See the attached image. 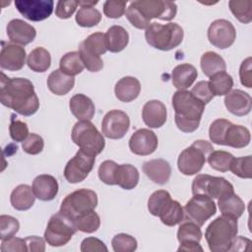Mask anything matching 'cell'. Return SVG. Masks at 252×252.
Returning <instances> with one entry per match:
<instances>
[{
	"label": "cell",
	"instance_id": "1",
	"mask_svg": "<svg viewBox=\"0 0 252 252\" xmlns=\"http://www.w3.org/2000/svg\"><path fill=\"white\" fill-rule=\"evenodd\" d=\"M0 101L24 116H31L39 108L32 83L26 78H8L3 72L0 80Z\"/></svg>",
	"mask_w": 252,
	"mask_h": 252
},
{
	"label": "cell",
	"instance_id": "2",
	"mask_svg": "<svg viewBox=\"0 0 252 252\" xmlns=\"http://www.w3.org/2000/svg\"><path fill=\"white\" fill-rule=\"evenodd\" d=\"M172 106L175 112L174 121L177 128L184 133H192L198 129L205 104L196 98L191 92L178 90L172 96Z\"/></svg>",
	"mask_w": 252,
	"mask_h": 252
},
{
	"label": "cell",
	"instance_id": "3",
	"mask_svg": "<svg viewBox=\"0 0 252 252\" xmlns=\"http://www.w3.org/2000/svg\"><path fill=\"white\" fill-rule=\"evenodd\" d=\"M237 232V220L220 216L207 226L205 238L212 252H226L229 250Z\"/></svg>",
	"mask_w": 252,
	"mask_h": 252
},
{
	"label": "cell",
	"instance_id": "4",
	"mask_svg": "<svg viewBox=\"0 0 252 252\" xmlns=\"http://www.w3.org/2000/svg\"><path fill=\"white\" fill-rule=\"evenodd\" d=\"M183 36V29L176 23L162 25L154 22L145 32L147 42L152 47L162 51H169L177 47L182 42Z\"/></svg>",
	"mask_w": 252,
	"mask_h": 252
},
{
	"label": "cell",
	"instance_id": "5",
	"mask_svg": "<svg viewBox=\"0 0 252 252\" xmlns=\"http://www.w3.org/2000/svg\"><path fill=\"white\" fill-rule=\"evenodd\" d=\"M71 137L80 150L94 157L99 155L105 147L103 135L89 120H79L75 123Z\"/></svg>",
	"mask_w": 252,
	"mask_h": 252
},
{
	"label": "cell",
	"instance_id": "6",
	"mask_svg": "<svg viewBox=\"0 0 252 252\" xmlns=\"http://www.w3.org/2000/svg\"><path fill=\"white\" fill-rule=\"evenodd\" d=\"M214 148L210 142L196 140L190 147L184 149L177 159L178 170L184 175L199 173Z\"/></svg>",
	"mask_w": 252,
	"mask_h": 252
},
{
	"label": "cell",
	"instance_id": "7",
	"mask_svg": "<svg viewBox=\"0 0 252 252\" xmlns=\"http://www.w3.org/2000/svg\"><path fill=\"white\" fill-rule=\"evenodd\" d=\"M77 230L74 220L59 211L49 219L44 231V239L52 247L64 246Z\"/></svg>",
	"mask_w": 252,
	"mask_h": 252
},
{
	"label": "cell",
	"instance_id": "8",
	"mask_svg": "<svg viewBox=\"0 0 252 252\" xmlns=\"http://www.w3.org/2000/svg\"><path fill=\"white\" fill-rule=\"evenodd\" d=\"M97 195L91 189H78L68 194L62 201L60 211L71 219L94 211L97 206Z\"/></svg>",
	"mask_w": 252,
	"mask_h": 252
},
{
	"label": "cell",
	"instance_id": "9",
	"mask_svg": "<svg viewBox=\"0 0 252 252\" xmlns=\"http://www.w3.org/2000/svg\"><path fill=\"white\" fill-rule=\"evenodd\" d=\"M191 189L193 195H206L212 199H219L226 194L234 192L232 184L225 178L209 174H198L193 179Z\"/></svg>",
	"mask_w": 252,
	"mask_h": 252
},
{
	"label": "cell",
	"instance_id": "10",
	"mask_svg": "<svg viewBox=\"0 0 252 252\" xmlns=\"http://www.w3.org/2000/svg\"><path fill=\"white\" fill-rule=\"evenodd\" d=\"M184 220H189L199 226L217 213L216 203L212 198L206 195L196 194L184 206Z\"/></svg>",
	"mask_w": 252,
	"mask_h": 252
},
{
	"label": "cell",
	"instance_id": "11",
	"mask_svg": "<svg viewBox=\"0 0 252 252\" xmlns=\"http://www.w3.org/2000/svg\"><path fill=\"white\" fill-rule=\"evenodd\" d=\"M131 3L150 22L152 19L171 21L177 13V6L174 2L171 1L137 0Z\"/></svg>",
	"mask_w": 252,
	"mask_h": 252
},
{
	"label": "cell",
	"instance_id": "12",
	"mask_svg": "<svg viewBox=\"0 0 252 252\" xmlns=\"http://www.w3.org/2000/svg\"><path fill=\"white\" fill-rule=\"evenodd\" d=\"M95 157L79 150L76 155L68 160L64 168V176L69 183L84 181L93 170Z\"/></svg>",
	"mask_w": 252,
	"mask_h": 252
},
{
	"label": "cell",
	"instance_id": "13",
	"mask_svg": "<svg viewBox=\"0 0 252 252\" xmlns=\"http://www.w3.org/2000/svg\"><path fill=\"white\" fill-rule=\"evenodd\" d=\"M235 38V28L227 20H216L211 23L208 29V39L210 43L219 49L230 47L234 43Z\"/></svg>",
	"mask_w": 252,
	"mask_h": 252
},
{
	"label": "cell",
	"instance_id": "14",
	"mask_svg": "<svg viewBox=\"0 0 252 252\" xmlns=\"http://www.w3.org/2000/svg\"><path fill=\"white\" fill-rule=\"evenodd\" d=\"M130 127L129 116L122 110L108 111L101 122L102 135L108 139L118 140L125 136Z\"/></svg>",
	"mask_w": 252,
	"mask_h": 252
},
{
	"label": "cell",
	"instance_id": "15",
	"mask_svg": "<svg viewBox=\"0 0 252 252\" xmlns=\"http://www.w3.org/2000/svg\"><path fill=\"white\" fill-rule=\"evenodd\" d=\"M15 6L24 18L39 22L50 17L54 2L52 0H16Z\"/></svg>",
	"mask_w": 252,
	"mask_h": 252
},
{
	"label": "cell",
	"instance_id": "16",
	"mask_svg": "<svg viewBox=\"0 0 252 252\" xmlns=\"http://www.w3.org/2000/svg\"><path fill=\"white\" fill-rule=\"evenodd\" d=\"M26 50L19 44L2 41L0 66L4 70L19 71L26 64Z\"/></svg>",
	"mask_w": 252,
	"mask_h": 252
},
{
	"label": "cell",
	"instance_id": "17",
	"mask_svg": "<svg viewBox=\"0 0 252 252\" xmlns=\"http://www.w3.org/2000/svg\"><path fill=\"white\" fill-rule=\"evenodd\" d=\"M158 145V140L156 133L146 128L134 132L129 140V149L137 156L152 155L157 150Z\"/></svg>",
	"mask_w": 252,
	"mask_h": 252
},
{
	"label": "cell",
	"instance_id": "18",
	"mask_svg": "<svg viewBox=\"0 0 252 252\" xmlns=\"http://www.w3.org/2000/svg\"><path fill=\"white\" fill-rule=\"evenodd\" d=\"M6 32L9 39L16 44L27 45L33 41L36 36L35 29L21 19L11 20L7 27Z\"/></svg>",
	"mask_w": 252,
	"mask_h": 252
},
{
	"label": "cell",
	"instance_id": "19",
	"mask_svg": "<svg viewBox=\"0 0 252 252\" xmlns=\"http://www.w3.org/2000/svg\"><path fill=\"white\" fill-rule=\"evenodd\" d=\"M226 109L233 115L245 116L252 108V98L249 94L242 90H232L224 97Z\"/></svg>",
	"mask_w": 252,
	"mask_h": 252
},
{
	"label": "cell",
	"instance_id": "20",
	"mask_svg": "<svg viewBox=\"0 0 252 252\" xmlns=\"http://www.w3.org/2000/svg\"><path fill=\"white\" fill-rule=\"evenodd\" d=\"M167 112L163 102L158 99L147 101L142 109L144 123L150 128H160L166 121Z\"/></svg>",
	"mask_w": 252,
	"mask_h": 252
},
{
	"label": "cell",
	"instance_id": "21",
	"mask_svg": "<svg viewBox=\"0 0 252 252\" xmlns=\"http://www.w3.org/2000/svg\"><path fill=\"white\" fill-rule=\"evenodd\" d=\"M143 171L153 182L163 185L170 178L171 166L165 159L156 158L144 162Z\"/></svg>",
	"mask_w": 252,
	"mask_h": 252
},
{
	"label": "cell",
	"instance_id": "22",
	"mask_svg": "<svg viewBox=\"0 0 252 252\" xmlns=\"http://www.w3.org/2000/svg\"><path fill=\"white\" fill-rule=\"evenodd\" d=\"M32 191L35 197L41 201H51L58 193V182L49 174H40L32 181Z\"/></svg>",
	"mask_w": 252,
	"mask_h": 252
},
{
	"label": "cell",
	"instance_id": "23",
	"mask_svg": "<svg viewBox=\"0 0 252 252\" xmlns=\"http://www.w3.org/2000/svg\"><path fill=\"white\" fill-rule=\"evenodd\" d=\"M141 92L140 81L131 76H126L121 78L114 88V93L116 97L123 102H130L136 99Z\"/></svg>",
	"mask_w": 252,
	"mask_h": 252
},
{
	"label": "cell",
	"instance_id": "24",
	"mask_svg": "<svg viewBox=\"0 0 252 252\" xmlns=\"http://www.w3.org/2000/svg\"><path fill=\"white\" fill-rule=\"evenodd\" d=\"M69 107L73 115L78 120H91L93 119L95 107L93 100L84 94H77L70 98Z\"/></svg>",
	"mask_w": 252,
	"mask_h": 252
},
{
	"label": "cell",
	"instance_id": "25",
	"mask_svg": "<svg viewBox=\"0 0 252 252\" xmlns=\"http://www.w3.org/2000/svg\"><path fill=\"white\" fill-rule=\"evenodd\" d=\"M197 69L193 65L189 63H183L173 68L171 80L173 86L176 89L186 90L193 85V83L197 79Z\"/></svg>",
	"mask_w": 252,
	"mask_h": 252
},
{
	"label": "cell",
	"instance_id": "26",
	"mask_svg": "<svg viewBox=\"0 0 252 252\" xmlns=\"http://www.w3.org/2000/svg\"><path fill=\"white\" fill-rule=\"evenodd\" d=\"M218 206L221 216L238 220L245 211L244 202L234 192L218 199Z\"/></svg>",
	"mask_w": 252,
	"mask_h": 252
},
{
	"label": "cell",
	"instance_id": "27",
	"mask_svg": "<svg viewBox=\"0 0 252 252\" xmlns=\"http://www.w3.org/2000/svg\"><path fill=\"white\" fill-rule=\"evenodd\" d=\"M35 198L32 187L27 184H20L13 189L10 196V202L15 210L27 211L33 206Z\"/></svg>",
	"mask_w": 252,
	"mask_h": 252
},
{
	"label": "cell",
	"instance_id": "28",
	"mask_svg": "<svg viewBox=\"0 0 252 252\" xmlns=\"http://www.w3.org/2000/svg\"><path fill=\"white\" fill-rule=\"evenodd\" d=\"M251 140L250 131L242 126L230 123L224 135V145L235 149H242L249 145Z\"/></svg>",
	"mask_w": 252,
	"mask_h": 252
},
{
	"label": "cell",
	"instance_id": "29",
	"mask_svg": "<svg viewBox=\"0 0 252 252\" xmlns=\"http://www.w3.org/2000/svg\"><path fill=\"white\" fill-rule=\"evenodd\" d=\"M104 36L106 49L112 53L122 51L129 42V34L127 31L123 27L117 25L110 27L104 33Z\"/></svg>",
	"mask_w": 252,
	"mask_h": 252
},
{
	"label": "cell",
	"instance_id": "30",
	"mask_svg": "<svg viewBox=\"0 0 252 252\" xmlns=\"http://www.w3.org/2000/svg\"><path fill=\"white\" fill-rule=\"evenodd\" d=\"M75 85V78L64 74L60 69L50 73L47 78V87L56 95L67 94Z\"/></svg>",
	"mask_w": 252,
	"mask_h": 252
},
{
	"label": "cell",
	"instance_id": "31",
	"mask_svg": "<svg viewBox=\"0 0 252 252\" xmlns=\"http://www.w3.org/2000/svg\"><path fill=\"white\" fill-rule=\"evenodd\" d=\"M138 169L132 164H118L116 171V185L125 190L134 189L139 182Z\"/></svg>",
	"mask_w": 252,
	"mask_h": 252
},
{
	"label": "cell",
	"instance_id": "32",
	"mask_svg": "<svg viewBox=\"0 0 252 252\" xmlns=\"http://www.w3.org/2000/svg\"><path fill=\"white\" fill-rule=\"evenodd\" d=\"M27 64L33 72L43 73L47 71L51 65V56L49 51L43 47H36L32 49L28 55Z\"/></svg>",
	"mask_w": 252,
	"mask_h": 252
},
{
	"label": "cell",
	"instance_id": "33",
	"mask_svg": "<svg viewBox=\"0 0 252 252\" xmlns=\"http://www.w3.org/2000/svg\"><path fill=\"white\" fill-rule=\"evenodd\" d=\"M201 69L205 76L211 77L217 73L224 72L226 64L223 58L214 51H207L201 57Z\"/></svg>",
	"mask_w": 252,
	"mask_h": 252
},
{
	"label": "cell",
	"instance_id": "34",
	"mask_svg": "<svg viewBox=\"0 0 252 252\" xmlns=\"http://www.w3.org/2000/svg\"><path fill=\"white\" fill-rule=\"evenodd\" d=\"M177 239L180 244L200 243L202 239L200 226L189 220H183L177 230Z\"/></svg>",
	"mask_w": 252,
	"mask_h": 252
},
{
	"label": "cell",
	"instance_id": "35",
	"mask_svg": "<svg viewBox=\"0 0 252 252\" xmlns=\"http://www.w3.org/2000/svg\"><path fill=\"white\" fill-rule=\"evenodd\" d=\"M208 83L214 96L225 95L232 90L233 87V79L225 71L211 76Z\"/></svg>",
	"mask_w": 252,
	"mask_h": 252
},
{
	"label": "cell",
	"instance_id": "36",
	"mask_svg": "<svg viewBox=\"0 0 252 252\" xmlns=\"http://www.w3.org/2000/svg\"><path fill=\"white\" fill-rule=\"evenodd\" d=\"M184 209L178 201L171 200L158 216L161 222L167 226L179 224L184 220Z\"/></svg>",
	"mask_w": 252,
	"mask_h": 252
},
{
	"label": "cell",
	"instance_id": "37",
	"mask_svg": "<svg viewBox=\"0 0 252 252\" xmlns=\"http://www.w3.org/2000/svg\"><path fill=\"white\" fill-rule=\"evenodd\" d=\"M85 66L79 52L72 51L64 54L59 62V69L68 76H76L83 72Z\"/></svg>",
	"mask_w": 252,
	"mask_h": 252
},
{
	"label": "cell",
	"instance_id": "38",
	"mask_svg": "<svg viewBox=\"0 0 252 252\" xmlns=\"http://www.w3.org/2000/svg\"><path fill=\"white\" fill-rule=\"evenodd\" d=\"M100 20L101 14L94 7L82 6L76 14V22L83 28L94 27L100 22Z\"/></svg>",
	"mask_w": 252,
	"mask_h": 252
},
{
	"label": "cell",
	"instance_id": "39",
	"mask_svg": "<svg viewBox=\"0 0 252 252\" xmlns=\"http://www.w3.org/2000/svg\"><path fill=\"white\" fill-rule=\"evenodd\" d=\"M171 200V196L166 190L155 191L148 200V210L153 216L158 217Z\"/></svg>",
	"mask_w": 252,
	"mask_h": 252
},
{
	"label": "cell",
	"instance_id": "40",
	"mask_svg": "<svg viewBox=\"0 0 252 252\" xmlns=\"http://www.w3.org/2000/svg\"><path fill=\"white\" fill-rule=\"evenodd\" d=\"M75 225L78 230L86 233H93L100 226V218L94 212H89L74 219Z\"/></svg>",
	"mask_w": 252,
	"mask_h": 252
},
{
	"label": "cell",
	"instance_id": "41",
	"mask_svg": "<svg viewBox=\"0 0 252 252\" xmlns=\"http://www.w3.org/2000/svg\"><path fill=\"white\" fill-rule=\"evenodd\" d=\"M229 9L233 16L242 24H249L252 21V1L251 0H231L228 2Z\"/></svg>",
	"mask_w": 252,
	"mask_h": 252
},
{
	"label": "cell",
	"instance_id": "42",
	"mask_svg": "<svg viewBox=\"0 0 252 252\" xmlns=\"http://www.w3.org/2000/svg\"><path fill=\"white\" fill-rule=\"evenodd\" d=\"M233 158L234 157L225 151H213L207 158L210 166L220 172H226L229 170Z\"/></svg>",
	"mask_w": 252,
	"mask_h": 252
},
{
	"label": "cell",
	"instance_id": "43",
	"mask_svg": "<svg viewBox=\"0 0 252 252\" xmlns=\"http://www.w3.org/2000/svg\"><path fill=\"white\" fill-rule=\"evenodd\" d=\"M85 49L90 51L91 53H94L95 55H102L104 54L107 49H106V44H105V36L104 33L102 32H94L90 34L84 41L80 43Z\"/></svg>",
	"mask_w": 252,
	"mask_h": 252
},
{
	"label": "cell",
	"instance_id": "44",
	"mask_svg": "<svg viewBox=\"0 0 252 252\" xmlns=\"http://www.w3.org/2000/svg\"><path fill=\"white\" fill-rule=\"evenodd\" d=\"M251 156L234 158L231 161L229 170L236 176L243 179H250L252 177L251 171Z\"/></svg>",
	"mask_w": 252,
	"mask_h": 252
},
{
	"label": "cell",
	"instance_id": "45",
	"mask_svg": "<svg viewBox=\"0 0 252 252\" xmlns=\"http://www.w3.org/2000/svg\"><path fill=\"white\" fill-rule=\"evenodd\" d=\"M111 244L115 252H134L138 246L136 238L126 233L116 234L112 238Z\"/></svg>",
	"mask_w": 252,
	"mask_h": 252
},
{
	"label": "cell",
	"instance_id": "46",
	"mask_svg": "<svg viewBox=\"0 0 252 252\" xmlns=\"http://www.w3.org/2000/svg\"><path fill=\"white\" fill-rule=\"evenodd\" d=\"M230 123H231L230 121L223 119V118H219V119H216L215 121H213L210 126V129H209L210 140L214 144L223 146L224 145V143H223L224 135H225L226 129Z\"/></svg>",
	"mask_w": 252,
	"mask_h": 252
},
{
	"label": "cell",
	"instance_id": "47",
	"mask_svg": "<svg viewBox=\"0 0 252 252\" xmlns=\"http://www.w3.org/2000/svg\"><path fill=\"white\" fill-rule=\"evenodd\" d=\"M118 164L114 160H104L98 167V178L107 185H116V171Z\"/></svg>",
	"mask_w": 252,
	"mask_h": 252
},
{
	"label": "cell",
	"instance_id": "48",
	"mask_svg": "<svg viewBox=\"0 0 252 252\" xmlns=\"http://www.w3.org/2000/svg\"><path fill=\"white\" fill-rule=\"evenodd\" d=\"M20 223L14 217L2 215L0 216V238L1 240L9 239L19 231Z\"/></svg>",
	"mask_w": 252,
	"mask_h": 252
},
{
	"label": "cell",
	"instance_id": "49",
	"mask_svg": "<svg viewBox=\"0 0 252 252\" xmlns=\"http://www.w3.org/2000/svg\"><path fill=\"white\" fill-rule=\"evenodd\" d=\"M79 54L81 56L82 62L90 72H98L103 68V61L100 56L91 53L87 49H85L81 44L79 45Z\"/></svg>",
	"mask_w": 252,
	"mask_h": 252
},
{
	"label": "cell",
	"instance_id": "50",
	"mask_svg": "<svg viewBox=\"0 0 252 252\" xmlns=\"http://www.w3.org/2000/svg\"><path fill=\"white\" fill-rule=\"evenodd\" d=\"M9 132L12 140L15 142H24L27 139V137L30 135L29 127L27 123L17 119V117L15 118L14 115H12V118H11Z\"/></svg>",
	"mask_w": 252,
	"mask_h": 252
},
{
	"label": "cell",
	"instance_id": "51",
	"mask_svg": "<svg viewBox=\"0 0 252 252\" xmlns=\"http://www.w3.org/2000/svg\"><path fill=\"white\" fill-rule=\"evenodd\" d=\"M43 147L44 141L42 137L35 133H31L22 144L24 152L29 155H38L42 152Z\"/></svg>",
	"mask_w": 252,
	"mask_h": 252
},
{
	"label": "cell",
	"instance_id": "52",
	"mask_svg": "<svg viewBox=\"0 0 252 252\" xmlns=\"http://www.w3.org/2000/svg\"><path fill=\"white\" fill-rule=\"evenodd\" d=\"M125 15L131 25L139 30H146L151 24V22L148 21L132 3L128 6Z\"/></svg>",
	"mask_w": 252,
	"mask_h": 252
},
{
	"label": "cell",
	"instance_id": "53",
	"mask_svg": "<svg viewBox=\"0 0 252 252\" xmlns=\"http://www.w3.org/2000/svg\"><path fill=\"white\" fill-rule=\"evenodd\" d=\"M127 1L107 0L103 3V13L107 18L118 19L126 12Z\"/></svg>",
	"mask_w": 252,
	"mask_h": 252
},
{
	"label": "cell",
	"instance_id": "54",
	"mask_svg": "<svg viewBox=\"0 0 252 252\" xmlns=\"http://www.w3.org/2000/svg\"><path fill=\"white\" fill-rule=\"evenodd\" d=\"M190 92L196 98L202 101L205 105L214 98V94H212L209 87V83L207 81L198 82Z\"/></svg>",
	"mask_w": 252,
	"mask_h": 252
},
{
	"label": "cell",
	"instance_id": "55",
	"mask_svg": "<svg viewBox=\"0 0 252 252\" xmlns=\"http://www.w3.org/2000/svg\"><path fill=\"white\" fill-rule=\"evenodd\" d=\"M78 5L79 2L75 0L58 1L55 8V15L59 19H69L75 13Z\"/></svg>",
	"mask_w": 252,
	"mask_h": 252
},
{
	"label": "cell",
	"instance_id": "56",
	"mask_svg": "<svg viewBox=\"0 0 252 252\" xmlns=\"http://www.w3.org/2000/svg\"><path fill=\"white\" fill-rule=\"evenodd\" d=\"M239 78L242 86L252 88V58L249 56L242 61L239 67Z\"/></svg>",
	"mask_w": 252,
	"mask_h": 252
},
{
	"label": "cell",
	"instance_id": "57",
	"mask_svg": "<svg viewBox=\"0 0 252 252\" xmlns=\"http://www.w3.org/2000/svg\"><path fill=\"white\" fill-rule=\"evenodd\" d=\"M1 251L2 252H24L28 251V247L25 239L19 237H11L6 240H2L1 243Z\"/></svg>",
	"mask_w": 252,
	"mask_h": 252
},
{
	"label": "cell",
	"instance_id": "58",
	"mask_svg": "<svg viewBox=\"0 0 252 252\" xmlns=\"http://www.w3.org/2000/svg\"><path fill=\"white\" fill-rule=\"evenodd\" d=\"M82 252H107L106 245L96 237H87L81 243Z\"/></svg>",
	"mask_w": 252,
	"mask_h": 252
},
{
	"label": "cell",
	"instance_id": "59",
	"mask_svg": "<svg viewBox=\"0 0 252 252\" xmlns=\"http://www.w3.org/2000/svg\"><path fill=\"white\" fill-rule=\"evenodd\" d=\"M45 239L32 235L25 238L28 251L32 252H44L45 251Z\"/></svg>",
	"mask_w": 252,
	"mask_h": 252
},
{
	"label": "cell",
	"instance_id": "60",
	"mask_svg": "<svg viewBox=\"0 0 252 252\" xmlns=\"http://www.w3.org/2000/svg\"><path fill=\"white\" fill-rule=\"evenodd\" d=\"M251 244V240L246 238V237H242V236H235V238L232 240V243L230 245V248L228 251H237V250H246L248 248H246L245 246L249 247Z\"/></svg>",
	"mask_w": 252,
	"mask_h": 252
},
{
	"label": "cell",
	"instance_id": "61",
	"mask_svg": "<svg viewBox=\"0 0 252 252\" xmlns=\"http://www.w3.org/2000/svg\"><path fill=\"white\" fill-rule=\"evenodd\" d=\"M177 251H189V252H197V251H203V247L200 245V243H184L180 244Z\"/></svg>",
	"mask_w": 252,
	"mask_h": 252
},
{
	"label": "cell",
	"instance_id": "62",
	"mask_svg": "<svg viewBox=\"0 0 252 252\" xmlns=\"http://www.w3.org/2000/svg\"><path fill=\"white\" fill-rule=\"evenodd\" d=\"M79 5L82 6H89V7H94V5L97 4V1H78Z\"/></svg>",
	"mask_w": 252,
	"mask_h": 252
}]
</instances>
